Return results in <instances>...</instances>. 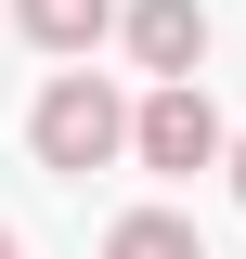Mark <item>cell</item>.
Returning a JSON list of instances; mask_svg holds the SVG:
<instances>
[{
    "mask_svg": "<svg viewBox=\"0 0 246 259\" xmlns=\"http://www.w3.org/2000/svg\"><path fill=\"white\" fill-rule=\"evenodd\" d=\"M26 143H39V168H52V182H91V168H117V156H130V104L104 91L91 65H65L52 91L26 104Z\"/></svg>",
    "mask_w": 246,
    "mask_h": 259,
    "instance_id": "cell-1",
    "label": "cell"
},
{
    "mask_svg": "<svg viewBox=\"0 0 246 259\" xmlns=\"http://www.w3.org/2000/svg\"><path fill=\"white\" fill-rule=\"evenodd\" d=\"M220 104H208V78H169V91H143L130 104V156L155 168V182H182V168H220Z\"/></svg>",
    "mask_w": 246,
    "mask_h": 259,
    "instance_id": "cell-2",
    "label": "cell"
},
{
    "mask_svg": "<svg viewBox=\"0 0 246 259\" xmlns=\"http://www.w3.org/2000/svg\"><path fill=\"white\" fill-rule=\"evenodd\" d=\"M117 39H130V65H143L155 91H169V78H194V65H208V0H130Z\"/></svg>",
    "mask_w": 246,
    "mask_h": 259,
    "instance_id": "cell-3",
    "label": "cell"
},
{
    "mask_svg": "<svg viewBox=\"0 0 246 259\" xmlns=\"http://www.w3.org/2000/svg\"><path fill=\"white\" fill-rule=\"evenodd\" d=\"M13 26H26L39 52H91V39L117 26V0H13Z\"/></svg>",
    "mask_w": 246,
    "mask_h": 259,
    "instance_id": "cell-4",
    "label": "cell"
},
{
    "mask_svg": "<svg viewBox=\"0 0 246 259\" xmlns=\"http://www.w3.org/2000/svg\"><path fill=\"white\" fill-rule=\"evenodd\" d=\"M104 259H208V233H194L182 207H130V221L104 233Z\"/></svg>",
    "mask_w": 246,
    "mask_h": 259,
    "instance_id": "cell-5",
    "label": "cell"
},
{
    "mask_svg": "<svg viewBox=\"0 0 246 259\" xmlns=\"http://www.w3.org/2000/svg\"><path fill=\"white\" fill-rule=\"evenodd\" d=\"M220 168H233V207H246V130H233V143H220Z\"/></svg>",
    "mask_w": 246,
    "mask_h": 259,
    "instance_id": "cell-6",
    "label": "cell"
},
{
    "mask_svg": "<svg viewBox=\"0 0 246 259\" xmlns=\"http://www.w3.org/2000/svg\"><path fill=\"white\" fill-rule=\"evenodd\" d=\"M0 259H26V246H13V233H0Z\"/></svg>",
    "mask_w": 246,
    "mask_h": 259,
    "instance_id": "cell-7",
    "label": "cell"
}]
</instances>
